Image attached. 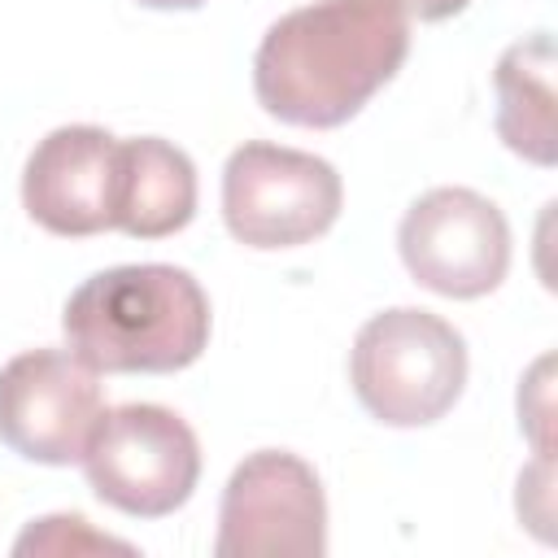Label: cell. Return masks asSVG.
Listing matches in <instances>:
<instances>
[{
	"label": "cell",
	"mask_w": 558,
	"mask_h": 558,
	"mask_svg": "<svg viewBox=\"0 0 558 558\" xmlns=\"http://www.w3.org/2000/svg\"><path fill=\"white\" fill-rule=\"evenodd\" d=\"M410 13L401 0H314L283 13L257 44V105L292 126L349 122L405 61Z\"/></svg>",
	"instance_id": "1"
},
{
	"label": "cell",
	"mask_w": 558,
	"mask_h": 558,
	"mask_svg": "<svg viewBox=\"0 0 558 558\" xmlns=\"http://www.w3.org/2000/svg\"><path fill=\"white\" fill-rule=\"evenodd\" d=\"M61 331L96 375H170L205 353L209 296L166 262L109 266L70 292Z\"/></svg>",
	"instance_id": "2"
},
{
	"label": "cell",
	"mask_w": 558,
	"mask_h": 558,
	"mask_svg": "<svg viewBox=\"0 0 558 558\" xmlns=\"http://www.w3.org/2000/svg\"><path fill=\"white\" fill-rule=\"evenodd\" d=\"M349 379L371 418L427 427L453 410L466 384V340L432 310L397 305L362 323Z\"/></svg>",
	"instance_id": "3"
},
{
	"label": "cell",
	"mask_w": 558,
	"mask_h": 558,
	"mask_svg": "<svg viewBox=\"0 0 558 558\" xmlns=\"http://www.w3.org/2000/svg\"><path fill=\"white\" fill-rule=\"evenodd\" d=\"M83 471L105 506L135 519H161L192 497L201 480V445L174 410L131 401L96 418Z\"/></svg>",
	"instance_id": "4"
},
{
	"label": "cell",
	"mask_w": 558,
	"mask_h": 558,
	"mask_svg": "<svg viewBox=\"0 0 558 558\" xmlns=\"http://www.w3.org/2000/svg\"><path fill=\"white\" fill-rule=\"evenodd\" d=\"M340 174L331 161L248 140L222 166V222L248 248H296L340 218Z\"/></svg>",
	"instance_id": "5"
},
{
	"label": "cell",
	"mask_w": 558,
	"mask_h": 558,
	"mask_svg": "<svg viewBox=\"0 0 558 558\" xmlns=\"http://www.w3.org/2000/svg\"><path fill=\"white\" fill-rule=\"evenodd\" d=\"M218 558L327 554V497L314 466L288 449L248 453L218 501Z\"/></svg>",
	"instance_id": "6"
},
{
	"label": "cell",
	"mask_w": 558,
	"mask_h": 558,
	"mask_svg": "<svg viewBox=\"0 0 558 558\" xmlns=\"http://www.w3.org/2000/svg\"><path fill=\"white\" fill-rule=\"evenodd\" d=\"M397 248L414 283L453 301H475L510 270V222L471 187H432L405 209Z\"/></svg>",
	"instance_id": "7"
},
{
	"label": "cell",
	"mask_w": 558,
	"mask_h": 558,
	"mask_svg": "<svg viewBox=\"0 0 558 558\" xmlns=\"http://www.w3.org/2000/svg\"><path fill=\"white\" fill-rule=\"evenodd\" d=\"M100 414V379L70 349H31L0 366V440L26 462H83Z\"/></svg>",
	"instance_id": "8"
},
{
	"label": "cell",
	"mask_w": 558,
	"mask_h": 558,
	"mask_svg": "<svg viewBox=\"0 0 558 558\" xmlns=\"http://www.w3.org/2000/svg\"><path fill=\"white\" fill-rule=\"evenodd\" d=\"M118 196V140L105 126H57L48 131L22 170V205L52 235L113 231Z\"/></svg>",
	"instance_id": "9"
},
{
	"label": "cell",
	"mask_w": 558,
	"mask_h": 558,
	"mask_svg": "<svg viewBox=\"0 0 558 558\" xmlns=\"http://www.w3.org/2000/svg\"><path fill=\"white\" fill-rule=\"evenodd\" d=\"M196 214V166L192 157L161 140H118V196H113V231L135 240H166L183 231Z\"/></svg>",
	"instance_id": "10"
},
{
	"label": "cell",
	"mask_w": 558,
	"mask_h": 558,
	"mask_svg": "<svg viewBox=\"0 0 558 558\" xmlns=\"http://www.w3.org/2000/svg\"><path fill=\"white\" fill-rule=\"evenodd\" d=\"M497 87V135L510 153L532 166H554L558 126H554V35L536 31L510 44L493 70Z\"/></svg>",
	"instance_id": "11"
},
{
	"label": "cell",
	"mask_w": 558,
	"mask_h": 558,
	"mask_svg": "<svg viewBox=\"0 0 558 558\" xmlns=\"http://www.w3.org/2000/svg\"><path fill=\"white\" fill-rule=\"evenodd\" d=\"M13 554L17 558H31V554H52V558H65L70 554V558H83V554H135V545L96 532L83 514H48V519H35L13 541Z\"/></svg>",
	"instance_id": "12"
},
{
	"label": "cell",
	"mask_w": 558,
	"mask_h": 558,
	"mask_svg": "<svg viewBox=\"0 0 558 558\" xmlns=\"http://www.w3.org/2000/svg\"><path fill=\"white\" fill-rule=\"evenodd\" d=\"M545 362H549V357H541L536 371H532V379L519 388V418L527 423V432H532L541 458H549V432H545V423H549V384H541Z\"/></svg>",
	"instance_id": "13"
},
{
	"label": "cell",
	"mask_w": 558,
	"mask_h": 558,
	"mask_svg": "<svg viewBox=\"0 0 558 558\" xmlns=\"http://www.w3.org/2000/svg\"><path fill=\"white\" fill-rule=\"evenodd\" d=\"M401 4H405V13L418 17V22H445V17L462 13L471 0H401Z\"/></svg>",
	"instance_id": "14"
},
{
	"label": "cell",
	"mask_w": 558,
	"mask_h": 558,
	"mask_svg": "<svg viewBox=\"0 0 558 558\" xmlns=\"http://www.w3.org/2000/svg\"><path fill=\"white\" fill-rule=\"evenodd\" d=\"M140 4H148V9H201L205 0H140Z\"/></svg>",
	"instance_id": "15"
}]
</instances>
